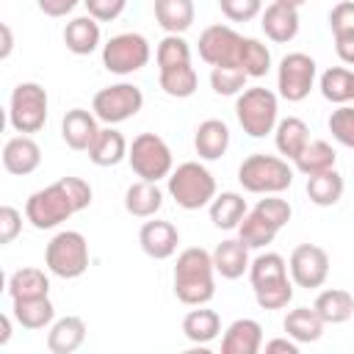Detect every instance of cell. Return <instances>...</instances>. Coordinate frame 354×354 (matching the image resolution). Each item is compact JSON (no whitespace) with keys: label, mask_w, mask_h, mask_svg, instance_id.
I'll return each mask as SVG.
<instances>
[{"label":"cell","mask_w":354,"mask_h":354,"mask_svg":"<svg viewBox=\"0 0 354 354\" xmlns=\"http://www.w3.org/2000/svg\"><path fill=\"white\" fill-rule=\"evenodd\" d=\"M207 213H210V221L216 230H238L243 216L249 213L246 207V199L235 191H224V194H216L213 202L207 205Z\"/></svg>","instance_id":"4316f807"},{"label":"cell","mask_w":354,"mask_h":354,"mask_svg":"<svg viewBox=\"0 0 354 354\" xmlns=\"http://www.w3.org/2000/svg\"><path fill=\"white\" fill-rule=\"evenodd\" d=\"M41 166V147L30 136H14L3 147V169L14 177H28Z\"/></svg>","instance_id":"ac0fdd59"},{"label":"cell","mask_w":354,"mask_h":354,"mask_svg":"<svg viewBox=\"0 0 354 354\" xmlns=\"http://www.w3.org/2000/svg\"><path fill=\"white\" fill-rule=\"evenodd\" d=\"M260 28H263V33H266L271 41L285 44V41L296 39V33H299V8L274 0L271 6L263 8V14H260Z\"/></svg>","instance_id":"d6986e66"},{"label":"cell","mask_w":354,"mask_h":354,"mask_svg":"<svg viewBox=\"0 0 354 354\" xmlns=\"http://www.w3.org/2000/svg\"><path fill=\"white\" fill-rule=\"evenodd\" d=\"M329 28H332V36L354 30V0H343L329 11Z\"/></svg>","instance_id":"bcb514c9"},{"label":"cell","mask_w":354,"mask_h":354,"mask_svg":"<svg viewBox=\"0 0 354 354\" xmlns=\"http://www.w3.org/2000/svg\"><path fill=\"white\" fill-rule=\"evenodd\" d=\"M238 66H241L249 77H263V75H268V69H271V50H268L260 39L243 36Z\"/></svg>","instance_id":"f35d334b"},{"label":"cell","mask_w":354,"mask_h":354,"mask_svg":"<svg viewBox=\"0 0 354 354\" xmlns=\"http://www.w3.org/2000/svg\"><path fill=\"white\" fill-rule=\"evenodd\" d=\"M127 160H130V169L136 171V177L149 180V183H158V180L169 177L171 169H174L171 149L158 133L136 136L130 149H127Z\"/></svg>","instance_id":"30bf717a"},{"label":"cell","mask_w":354,"mask_h":354,"mask_svg":"<svg viewBox=\"0 0 354 354\" xmlns=\"http://www.w3.org/2000/svg\"><path fill=\"white\" fill-rule=\"evenodd\" d=\"M279 3H288V6H293V8H301L307 0H279Z\"/></svg>","instance_id":"f5cc1de1"},{"label":"cell","mask_w":354,"mask_h":354,"mask_svg":"<svg viewBox=\"0 0 354 354\" xmlns=\"http://www.w3.org/2000/svg\"><path fill=\"white\" fill-rule=\"evenodd\" d=\"M44 266L61 279H77L88 271V241L77 230H61L44 249Z\"/></svg>","instance_id":"ba28073f"},{"label":"cell","mask_w":354,"mask_h":354,"mask_svg":"<svg viewBox=\"0 0 354 354\" xmlns=\"http://www.w3.org/2000/svg\"><path fill=\"white\" fill-rule=\"evenodd\" d=\"M138 243H141V249H144L147 257H152V260H169L177 252L180 232H177V227L171 221H163V218L144 221L141 230H138Z\"/></svg>","instance_id":"2e32d148"},{"label":"cell","mask_w":354,"mask_h":354,"mask_svg":"<svg viewBox=\"0 0 354 354\" xmlns=\"http://www.w3.org/2000/svg\"><path fill=\"white\" fill-rule=\"evenodd\" d=\"M235 116L246 136L266 138L274 133L279 122V100L271 88H263V86L243 88L235 97Z\"/></svg>","instance_id":"8992f818"},{"label":"cell","mask_w":354,"mask_h":354,"mask_svg":"<svg viewBox=\"0 0 354 354\" xmlns=\"http://www.w3.org/2000/svg\"><path fill=\"white\" fill-rule=\"evenodd\" d=\"M249 75L241 66H213L210 69V88L218 97H238L246 88Z\"/></svg>","instance_id":"60d3db41"},{"label":"cell","mask_w":354,"mask_h":354,"mask_svg":"<svg viewBox=\"0 0 354 354\" xmlns=\"http://www.w3.org/2000/svg\"><path fill=\"white\" fill-rule=\"evenodd\" d=\"M335 163H337V152H335V147H332L329 141H324V138L310 141V144L299 152V158L293 160V166H296L304 177L329 171V169H335Z\"/></svg>","instance_id":"836d02e7"},{"label":"cell","mask_w":354,"mask_h":354,"mask_svg":"<svg viewBox=\"0 0 354 354\" xmlns=\"http://www.w3.org/2000/svg\"><path fill=\"white\" fill-rule=\"evenodd\" d=\"M77 3H83V0H36L39 11L47 17H66L69 11L77 8Z\"/></svg>","instance_id":"7dc6e473"},{"label":"cell","mask_w":354,"mask_h":354,"mask_svg":"<svg viewBox=\"0 0 354 354\" xmlns=\"http://www.w3.org/2000/svg\"><path fill=\"white\" fill-rule=\"evenodd\" d=\"M91 205V185L83 177H61L47 188H39L25 202V218L36 230H55L69 216Z\"/></svg>","instance_id":"6da1fadb"},{"label":"cell","mask_w":354,"mask_h":354,"mask_svg":"<svg viewBox=\"0 0 354 354\" xmlns=\"http://www.w3.org/2000/svg\"><path fill=\"white\" fill-rule=\"evenodd\" d=\"M249 282L254 301L263 310H282L293 299V279L288 277V263L277 252H263L249 263Z\"/></svg>","instance_id":"3957f363"},{"label":"cell","mask_w":354,"mask_h":354,"mask_svg":"<svg viewBox=\"0 0 354 354\" xmlns=\"http://www.w3.org/2000/svg\"><path fill=\"white\" fill-rule=\"evenodd\" d=\"M288 271L296 288H307V290L321 288L329 277V254L315 243H299L290 252Z\"/></svg>","instance_id":"9a60e30c"},{"label":"cell","mask_w":354,"mask_h":354,"mask_svg":"<svg viewBox=\"0 0 354 354\" xmlns=\"http://www.w3.org/2000/svg\"><path fill=\"white\" fill-rule=\"evenodd\" d=\"M100 119L94 116V111H86V108H72L64 113L61 119V138L69 149L75 152H88L91 141L97 138L100 133Z\"/></svg>","instance_id":"e0dca14e"},{"label":"cell","mask_w":354,"mask_h":354,"mask_svg":"<svg viewBox=\"0 0 354 354\" xmlns=\"http://www.w3.org/2000/svg\"><path fill=\"white\" fill-rule=\"evenodd\" d=\"M274 144L279 149V155L296 160L299 152L310 144V127L299 119V116H288V119H279L277 127H274Z\"/></svg>","instance_id":"1f68e13d"},{"label":"cell","mask_w":354,"mask_h":354,"mask_svg":"<svg viewBox=\"0 0 354 354\" xmlns=\"http://www.w3.org/2000/svg\"><path fill=\"white\" fill-rule=\"evenodd\" d=\"M64 44L75 55H91L100 47V22L91 14L69 19L64 28Z\"/></svg>","instance_id":"d4e9b609"},{"label":"cell","mask_w":354,"mask_h":354,"mask_svg":"<svg viewBox=\"0 0 354 354\" xmlns=\"http://www.w3.org/2000/svg\"><path fill=\"white\" fill-rule=\"evenodd\" d=\"M218 332H221V318L216 310H207L205 304H199L196 310H188L183 318V335L196 346L216 340Z\"/></svg>","instance_id":"f546056e"},{"label":"cell","mask_w":354,"mask_h":354,"mask_svg":"<svg viewBox=\"0 0 354 354\" xmlns=\"http://www.w3.org/2000/svg\"><path fill=\"white\" fill-rule=\"evenodd\" d=\"M127 149H130L127 138L113 124H105V127H100L97 138L88 147V160L94 166H100V169H108V166L122 163L127 158Z\"/></svg>","instance_id":"44dd1931"},{"label":"cell","mask_w":354,"mask_h":354,"mask_svg":"<svg viewBox=\"0 0 354 354\" xmlns=\"http://www.w3.org/2000/svg\"><path fill=\"white\" fill-rule=\"evenodd\" d=\"M351 100H354V94H351Z\"/></svg>","instance_id":"db71d44e"},{"label":"cell","mask_w":354,"mask_h":354,"mask_svg":"<svg viewBox=\"0 0 354 354\" xmlns=\"http://www.w3.org/2000/svg\"><path fill=\"white\" fill-rule=\"evenodd\" d=\"M213 274H216V266L207 249L202 246L183 249L174 263V296L188 307L207 304L216 296Z\"/></svg>","instance_id":"7a4b0ae2"},{"label":"cell","mask_w":354,"mask_h":354,"mask_svg":"<svg viewBox=\"0 0 354 354\" xmlns=\"http://www.w3.org/2000/svg\"><path fill=\"white\" fill-rule=\"evenodd\" d=\"M313 307L324 318V324H346L354 315V296L343 288H326L318 293Z\"/></svg>","instance_id":"d6a6232c"},{"label":"cell","mask_w":354,"mask_h":354,"mask_svg":"<svg viewBox=\"0 0 354 354\" xmlns=\"http://www.w3.org/2000/svg\"><path fill=\"white\" fill-rule=\"evenodd\" d=\"M144 108V94L136 83H113L94 94L91 111L105 124H122Z\"/></svg>","instance_id":"7c38bea8"},{"label":"cell","mask_w":354,"mask_h":354,"mask_svg":"<svg viewBox=\"0 0 354 354\" xmlns=\"http://www.w3.org/2000/svg\"><path fill=\"white\" fill-rule=\"evenodd\" d=\"M11 315L22 329H44L55 321V307H53L50 296L11 299Z\"/></svg>","instance_id":"484cf974"},{"label":"cell","mask_w":354,"mask_h":354,"mask_svg":"<svg viewBox=\"0 0 354 354\" xmlns=\"http://www.w3.org/2000/svg\"><path fill=\"white\" fill-rule=\"evenodd\" d=\"M158 80H160V88L169 94V97H177V100H185L196 91V69L191 64H177V66H166V69H158Z\"/></svg>","instance_id":"8d00e7d4"},{"label":"cell","mask_w":354,"mask_h":354,"mask_svg":"<svg viewBox=\"0 0 354 354\" xmlns=\"http://www.w3.org/2000/svg\"><path fill=\"white\" fill-rule=\"evenodd\" d=\"M83 6L97 22H113L127 8V0H83Z\"/></svg>","instance_id":"ee69618b"},{"label":"cell","mask_w":354,"mask_h":354,"mask_svg":"<svg viewBox=\"0 0 354 354\" xmlns=\"http://www.w3.org/2000/svg\"><path fill=\"white\" fill-rule=\"evenodd\" d=\"M343 191H346V183H343V177H340L337 169H329V171H321V174L307 177V196L318 207L337 205L340 196H343Z\"/></svg>","instance_id":"e575fe53"},{"label":"cell","mask_w":354,"mask_h":354,"mask_svg":"<svg viewBox=\"0 0 354 354\" xmlns=\"http://www.w3.org/2000/svg\"><path fill=\"white\" fill-rule=\"evenodd\" d=\"M86 340V321L80 315H64L50 324L47 332V348L53 354H72Z\"/></svg>","instance_id":"603a6c76"},{"label":"cell","mask_w":354,"mask_h":354,"mask_svg":"<svg viewBox=\"0 0 354 354\" xmlns=\"http://www.w3.org/2000/svg\"><path fill=\"white\" fill-rule=\"evenodd\" d=\"M213 266L216 274H221L224 279H241L243 274H249V246L241 238H227L221 241L213 252Z\"/></svg>","instance_id":"7402d4cb"},{"label":"cell","mask_w":354,"mask_h":354,"mask_svg":"<svg viewBox=\"0 0 354 354\" xmlns=\"http://www.w3.org/2000/svg\"><path fill=\"white\" fill-rule=\"evenodd\" d=\"M11 340V315H0V346Z\"/></svg>","instance_id":"816d5d0a"},{"label":"cell","mask_w":354,"mask_h":354,"mask_svg":"<svg viewBox=\"0 0 354 354\" xmlns=\"http://www.w3.org/2000/svg\"><path fill=\"white\" fill-rule=\"evenodd\" d=\"M166 180H169V196L183 210L207 207L213 202V196H216V177L199 160L180 163L177 169H171V174Z\"/></svg>","instance_id":"5b68a950"},{"label":"cell","mask_w":354,"mask_h":354,"mask_svg":"<svg viewBox=\"0 0 354 354\" xmlns=\"http://www.w3.org/2000/svg\"><path fill=\"white\" fill-rule=\"evenodd\" d=\"M218 8L230 22H252L263 14V0H218Z\"/></svg>","instance_id":"7bdbcfd3"},{"label":"cell","mask_w":354,"mask_h":354,"mask_svg":"<svg viewBox=\"0 0 354 354\" xmlns=\"http://www.w3.org/2000/svg\"><path fill=\"white\" fill-rule=\"evenodd\" d=\"M290 216H293V207L288 199H279V194H266L243 216L238 227V238L249 249H263L277 238V232L290 221Z\"/></svg>","instance_id":"277c9868"},{"label":"cell","mask_w":354,"mask_h":354,"mask_svg":"<svg viewBox=\"0 0 354 354\" xmlns=\"http://www.w3.org/2000/svg\"><path fill=\"white\" fill-rule=\"evenodd\" d=\"M329 133L337 144L354 149V105H337L329 113Z\"/></svg>","instance_id":"b9f144b4"},{"label":"cell","mask_w":354,"mask_h":354,"mask_svg":"<svg viewBox=\"0 0 354 354\" xmlns=\"http://www.w3.org/2000/svg\"><path fill=\"white\" fill-rule=\"evenodd\" d=\"M324 318L315 313V307H296L285 315L282 329L288 332V337H293L296 343H315L324 335Z\"/></svg>","instance_id":"4dcf8cb0"},{"label":"cell","mask_w":354,"mask_h":354,"mask_svg":"<svg viewBox=\"0 0 354 354\" xmlns=\"http://www.w3.org/2000/svg\"><path fill=\"white\" fill-rule=\"evenodd\" d=\"M155 64H158V69L177 66V64H191V44L183 39V33H166L158 41Z\"/></svg>","instance_id":"ab89813d"},{"label":"cell","mask_w":354,"mask_h":354,"mask_svg":"<svg viewBox=\"0 0 354 354\" xmlns=\"http://www.w3.org/2000/svg\"><path fill=\"white\" fill-rule=\"evenodd\" d=\"M0 33H3V50H0V58L6 61L8 55H11V47H14V36H11V28L3 22L0 25Z\"/></svg>","instance_id":"f907efd6"},{"label":"cell","mask_w":354,"mask_h":354,"mask_svg":"<svg viewBox=\"0 0 354 354\" xmlns=\"http://www.w3.org/2000/svg\"><path fill=\"white\" fill-rule=\"evenodd\" d=\"M238 183L249 194H282L293 183V169L285 158L254 152L238 166Z\"/></svg>","instance_id":"52a82bcc"},{"label":"cell","mask_w":354,"mask_h":354,"mask_svg":"<svg viewBox=\"0 0 354 354\" xmlns=\"http://www.w3.org/2000/svg\"><path fill=\"white\" fill-rule=\"evenodd\" d=\"M318 88L324 94V100L335 102V105H346L354 94V72L346 69V66H329L321 80H318Z\"/></svg>","instance_id":"74e56055"},{"label":"cell","mask_w":354,"mask_h":354,"mask_svg":"<svg viewBox=\"0 0 354 354\" xmlns=\"http://www.w3.org/2000/svg\"><path fill=\"white\" fill-rule=\"evenodd\" d=\"M335 53L343 64L354 66V30H346V33H335Z\"/></svg>","instance_id":"c3c4849f"},{"label":"cell","mask_w":354,"mask_h":354,"mask_svg":"<svg viewBox=\"0 0 354 354\" xmlns=\"http://www.w3.org/2000/svg\"><path fill=\"white\" fill-rule=\"evenodd\" d=\"M47 108H50V100L44 86L33 80L17 83L8 100V124L22 136L39 133L47 124Z\"/></svg>","instance_id":"9c48e42d"},{"label":"cell","mask_w":354,"mask_h":354,"mask_svg":"<svg viewBox=\"0 0 354 354\" xmlns=\"http://www.w3.org/2000/svg\"><path fill=\"white\" fill-rule=\"evenodd\" d=\"M315 75H318V66L307 53H288L277 69L279 97L288 102H301L315 86Z\"/></svg>","instance_id":"4fadbf2b"},{"label":"cell","mask_w":354,"mask_h":354,"mask_svg":"<svg viewBox=\"0 0 354 354\" xmlns=\"http://www.w3.org/2000/svg\"><path fill=\"white\" fill-rule=\"evenodd\" d=\"M149 41L141 33H116L102 44V66L113 75H133L149 64Z\"/></svg>","instance_id":"8fae6325"},{"label":"cell","mask_w":354,"mask_h":354,"mask_svg":"<svg viewBox=\"0 0 354 354\" xmlns=\"http://www.w3.org/2000/svg\"><path fill=\"white\" fill-rule=\"evenodd\" d=\"M263 348H266V354H277V351H282V354H299V343H296L293 337H274V340H266Z\"/></svg>","instance_id":"681fc988"},{"label":"cell","mask_w":354,"mask_h":354,"mask_svg":"<svg viewBox=\"0 0 354 354\" xmlns=\"http://www.w3.org/2000/svg\"><path fill=\"white\" fill-rule=\"evenodd\" d=\"M163 205V191L158 188V183L149 180H138L124 191V210L136 218H152Z\"/></svg>","instance_id":"83f0119b"},{"label":"cell","mask_w":354,"mask_h":354,"mask_svg":"<svg viewBox=\"0 0 354 354\" xmlns=\"http://www.w3.org/2000/svg\"><path fill=\"white\" fill-rule=\"evenodd\" d=\"M263 348V326L254 318H238L224 329L221 354H257Z\"/></svg>","instance_id":"ffe728a7"},{"label":"cell","mask_w":354,"mask_h":354,"mask_svg":"<svg viewBox=\"0 0 354 354\" xmlns=\"http://www.w3.org/2000/svg\"><path fill=\"white\" fill-rule=\"evenodd\" d=\"M194 149L202 160H218L230 149V127L221 119H205L194 133Z\"/></svg>","instance_id":"cb8c5ba5"},{"label":"cell","mask_w":354,"mask_h":354,"mask_svg":"<svg viewBox=\"0 0 354 354\" xmlns=\"http://www.w3.org/2000/svg\"><path fill=\"white\" fill-rule=\"evenodd\" d=\"M196 19L194 0H155V22L166 33H185Z\"/></svg>","instance_id":"f1b7e54d"},{"label":"cell","mask_w":354,"mask_h":354,"mask_svg":"<svg viewBox=\"0 0 354 354\" xmlns=\"http://www.w3.org/2000/svg\"><path fill=\"white\" fill-rule=\"evenodd\" d=\"M243 36L230 25H210L199 33V58L210 66H238Z\"/></svg>","instance_id":"5bb4252c"},{"label":"cell","mask_w":354,"mask_h":354,"mask_svg":"<svg viewBox=\"0 0 354 354\" xmlns=\"http://www.w3.org/2000/svg\"><path fill=\"white\" fill-rule=\"evenodd\" d=\"M22 232V213L11 205H3L0 207V243H11L17 235Z\"/></svg>","instance_id":"f6af8a7d"},{"label":"cell","mask_w":354,"mask_h":354,"mask_svg":"<svg viewBox=\"0 0 354 354\" xmlns=\"http://www.w3.org/2000/svg\"><path fill=\"white\" fill-rule=\"evenodd\" d=\"M47 293H50V279L41 268L25 266L8 277V296L11 299H36V296H47Z\"/></svg>","instance_id":"d590c367"}]
</instances>
